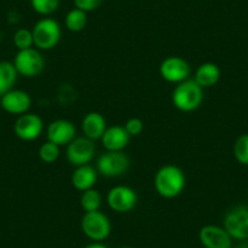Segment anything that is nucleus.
<instances>
[{"label": "nucleus", "mask_w": 248, "mask_h": 248, "mask_svg": "<svg viewBox=\"0 0 248 248\" xmlns=\"http://www.w3.org/2000/svg\"><path fill=\"white\" fill-rule=\"evenodd\" d=\"M247 134H248V133H247Z\"/></svg>", "instance_id": "7c9ffc66"}, {"label": "nucleus", "mask_w": 248, "mask_h": 248, "mask_svg": "<svg viewBox=\"0 0 248 248\" xmlns=\"http://www.w3.org/2000/svg\"><path fill=\"white\" fill-rule=\"evenodd\" d=\"M96 154V145L95 141L85 137H77L67 145L66 157L70 164L73 167L90 164Z\"/></svg>", "instance_id": "1a4fd4ad"}, {"label": "nucleus", "mask_w": 248, "mask_h": 248, "mask_svg": "<svg viewBox=\"0 0 248 248\" xmlns=\"http://www.w3.org/2000/svg\"><path fill=\"white\" fill-rule=\"evenodd\" d=\"M221 78V71L219 66L214 62H204L196 68L194 75V80L202 88H212L218 84Z\"/></svg>", "instance_id": "a211bd4d"}, {"label": "nucleus", "mask_w": 248, "mask_h": 248, "mask_svg": "<svg viewBox=\"0 0 248 248\" xmlns=\"http://www.w3.org/2000/svg\"><path fill=\"white\" fill-rule=\"evenodd\" d=\"M107 204L116 213H129L137 207L138 194L127 185L113 186L106 196Z\"/></svg>", "instance_id": "6e6552de"}, {"label": "nucleus", "mask_w": 248, "mask_h": 248, "mask_svg": "<svg viewBox=\"0 0 248 248\" xmlns=\"http://www.w3.org/2000/svg\"><path fill=\"white\" fill-rule=\"evenodd\" d=\"M233 156L242 166H248V134H242L233 144Z\"/></svg>", "instance_id": "4be33fe9"}, {"label": "nucleus", "mask_w": 248, "mask_h": 248, "mask_svg": "<svg viewBox=\"0 0 248 248\" xmlns=\"http://www.w3.org/2000/svg\"><path fill=\"white\" fill-rule=\"evenodd\" d=\"M31 5L39 15L49 16L59 9L60 0H31Z\"/></svg>", "instance_id": "393cba45"}, {"label": "nucleus", "mask_w": 248, "mask_h": 248, "mask_svg": "<svg viewBox=\"0 0 248 248\" xmlns=\"http://www.w3.org/2000/svg\"><path fill=\"white\" fill-rule=\"evenodd\" d=\"M121 248H132V247H127V246H124V247H121Z\"/></svg>", "instance_id": "c756f323"}, {"label": "nucleus", "mask_w": 248, "mask_h": 248, "mask_svg": "<svg viewBox=\"0 0 248 248\" xmlns=\"http://www.w3.org/2000/svg\"><path fill=\"white\" fill-rule=\"evenodd\" d=\"M199 238L204 248H232V238L223 226L204 225Z\"/></svg>", "instance_id": "4468645a"}, {"label": "nucleus", "mask_w": 248, "mask_h": 248, "mask_svg": "<svg viewBox=\"0 0 248 248\" xmlns=\"http://www.w3.org/2000/svg\"><path fill=\"white\" fill-rule=\"evenodd\" d=\"M223 228L232 240H248V207L241 204L226 212Z\"/></svg>", "instance_id": "0eeeda50"}, {"label": "nucleus", "mask_w": 248, "mask_h": 248, "mask_svg": "<svg viewBox=\"0 0 248 248\" xmlns=\"http://www.w3.org/2000/svg\"><path fill=\"white\" fill-rule=\"evenodd\" d=\"M79 203L84 213L88 212H96L100 211L102 206V196L99 190L89 189L87 191H83L80 195Z\"/></svg>", "instance_id": "aec40b11"}, {"label": "nucleus", "mask_w": 248, "mask_h": 248, "mask_svg": "<svg viewBox=\"0 0 248 248\" xmlns=\"http://www.w3.org/2000/svg\"><path fill=\"white\" fill-rule=\"evenodd\" d=\"M39 155L40 161L44 162L46 164H52L59 159L60 157V146L56 144H52L50 141H45L42 146L39 147Z\"/></svg>", "instance_id": "5701e85b"}, {"label": "nucleus", "mask_w": 248, "mask_h": 248, "mask_svg": "<svg viewBox=\"0 0 248 248\" xmlns=\"http://www.w3.org/2000/svg\"><path fill=\"white\" fill-rule=\"evenodd\" d=\"M0 106L8 113L21 116L30 111L32 97L25 90L13 89L0 97Z\"/></svg>", "instance_id": "ddd939ff"}, {"label": "nucleus", "mask_w": 248, "mask_h": 248, "mask_svg": "<svg viewBox=\"0 0 248 248\" xmlns=\"http://www.w3.org/2000/svg\"><path fill=\"white\" fill-rule=\"evenodd\" d=\"M73 1H75L76 8L85 11V13L96 10L104 3V0H73Z\"/></svg>", "instance_id": "bb28decb"}, {"label": "nucleus", "mask_w": 248, "mask_h": 248, "mask_svg": "<svg viewBox=\"0 0 248 248\" xmlns=\"http://www.w3.org/2000/svg\"><path fill=\"white\" fill-rule=\"evenodd\" d=\"M97 176L99 173L96 168L90 164H84V166L76 167L71 176V183L76 190L83 192L94 187L97 181Z\"/></svg>", "instance_id": "f3484780"}, {"label": "nucleus", "mask_w": 248, "mask_h": 248, "mask_svg": "<svg viewBox=\"0 0 248 248\" xmlns=\"http://www.w3.org/2000/svg\"><path fill=\"white\" fill-rule=\"evenodd\" d=\"M130 158L123 151H106L97 158L96 170L105 178H119L127 173Z\"/></svg>", "instance_id": "39448f33"}, {"label": "nucleus", "mask_w": 248, "mask_h": 248, "mask_svg": "<svg viewBox=\"0 0 248 248\" xmlns=\"http://www.w3.org/2000/svg\"><path fill=\"white\" fill-rule=\"evenodd\" d=\"M84 248H108V247H107V246H105L104 243H101V242H93V243H90V245L85 246Z\"/></svg>", "instance_id": "cd10ccee"}, {"label": "nucleus", "mask_w": 248, "mask_h": 248, "mask_svg": "<svg viewBox=\"0 0 248 248\" xmlns=\"http://www.w3.org/2000/svg\"><path fill=\"white\" fill-rule=\"evenodd\" d=\"M186 176L183 169L174 164L161 167L155 174L154 186L157 194L167 200L175 199L184 191Z\"/></svg>", "instance_id": "f257e3e1"}, {"label": "nucleus", "mask_w": 248, "mask_h": 248, "mask_svg": "<svg viewBox=\"0 0 248 248\" xmlns=\"http://www.w3.org/2000/svg\"><path fill=\"white\" fill-rule=\"evenodd\" d=\"M236 248H248V240L242 241V243H241V245H238Z\"/></svg>", "instance_id": "c85d7f7f"}, {"label": "nucleus", "mask_w": 248, "mask_h": 248, "mask_svg": "<svg viewBox=\"0 0 248 248\" xmlns=\"http://www.w3.org/2000/svg\"><path fill=\"white\" fill-rule=\"evenodd\" d=\"M44 130V122L40 116L27 112L17 117L14 124L15 135L22 141H34Z\"/></svg>", "instance_id": "9b49d317"}, {"label": "nucleus", "mask_w": 248, "mask_h": 248, "mask_svg": "<svg viewBox=\"0 0 248 248\" xmlns=\"http://www.w3.org/2000/svg\"><path fill=\"white\" fill-rule=\"evenodd\" d=\"M88 23V16L87 13L79 9L75 8L73 10H71L70 13L66 15L65 18V25L70 32L78 33L82 32L85 28Z\"/></svg>", "instance_id": "412c9836"}, {"label": "nucleus", "mask_w": 248, "mask_h": 248, "mask_svg": "<svg viewBox=\"0 0 248 248\" xmlns=\"http://www.w3.org/2000/svg\"><path fill=\"white\" fill-rule=\"evenodd\" d=\"M77 135V128L75 123L68 119H55L47 125V141L56 144L57 146H67Z\"/></svg>", "instance_id": "f8f14e48"}, {"label": "nucleus", "mask_w": 248, "mask_h": 248, "mask_svg": "<svg viewBox=\"0 0 248 248\" xmlns=\"http://www.w3.org/2000/svg\"><path fill=\"white\" fill-rule=\"evenodd\" d=\"M130 135L124 125H112L107 127L106 132L101 138V144L106 151H123L129 145Z\"/></svg>", "instance_id": "2eb2a0df"}, {"label": "nucleus", "mask_w": 248, "mask_h": 248, "mask_svg": "<svg viewBox=\"0 0 248 248\" xmlns=\"http://www.w3.org/2000/svg\"><path fill=\"white\" fill-rule=\"evenodd\" d=\"M83 233L94 242H102L111 233V220L102 212H88L80 220Z\"/></svg>", "instance_id": "423d86ee"}, {"label": "nucleus", "mask_w": 248, "mask_h": 248, "mask_svg": "<svg viewBox=\"0 0 248 248\" xmlns=\"http://www.w3.org/2000/svg\"><path fill=\"white\" fill-rule=\"evenodd\" d=\"M171 101L174 107L181 112L196 111L203 102V89L189 78L175 85L171 93Z\"/></svg>", "instance_id": "f03ea898"}, {"label": "nucleus", "mask_w": 248, "mask_h": 248, "mask_svg": "<svg viewBox=\"0 0 248 248\" xmlns=\"http://www.w3.org/2000/svg\"><path fill=\"white\" fill-rule=\"evenodd\" d=\"M159 75L166 82L171 84H179L189 79L191 75V67L189 62L180 56H168L159 65Z\"/></svg>", "instance_id": "9d476101"}, {"label": "nucleus", "mask_w": 248, "mask_h": 248, "mask_svg": "<svg viewBox=\"0 0 248 248\" xmlns=\"http://www.w3.org/2000/svg\"><path fill=\"white\" fill-rule=\"evenodd\" d=\"M124 128H125L128 134L130 135V138L138 137V135H140L144 132V122L140 118H137V117H132V118H129L125 122Z\"/></svg>", "instance_id": "a878e982"}, {"label": "nucleus", "mask_w": 248, "mask_h": 248, "mask_svg": "<svg viewBox=\"0 0 248 248\" xmlns=\"http://www.w3.org/2000/svg\"><path fill=\"white\" fill-rule=\"evenodd\" d=\"M14 45L17 47V50H26L34 46V40H33L32 31L27 28H20L14 34Z\"/></svg>", "instance_id": "b1692460"}, {"label": "nucleus", "mask_w": 248, "mask_h": 248, "mask_svg": "<svg viewBox=\"0 0 248 248\" xmlns=\"http://www.w3.org/2000/svg\"><path fill=\"white\" fill-rule=\"evenodd\" d=\"M14 66L20 76L26 78H34L42 75L45 68V57L37 47L18 50L14 59Z\"/></svg>", "instance_id": "20e7f679"}, {"label": "nucleus", "mask_w": 248, "mask_h": 248, "mask_svg": "<svg viewBox=\"0 0 248 248\" xmlns=\"http://www.w3.org/2000/svg\"><path fill=\"white\" fill-rule=\"evenodd\" d=\"M107 129L106 118L100 112H88L82 119V132L85 138L96 141L101 140L102 135Z\"/></svg>", "instance_id": "dca6fc26"}, {"label": "nucleus", "mask_w": 248, "mask_h": 248, "mask_svg": "<svg viewBox=\"0 0 248 248\" xmlns=\"http://www.w3.org/2000/svg\"><path fill=\"white\" fill-rule=\"evenodd\" d=\"M34 46L42 51L55 49L61 40V26L51 17H44L38 21L32 30Z\"/></svg>", "instance_id": "7ed1b4c3"}, {"label": "nucleus", "mask_w": 248, "mask_h": 248, "mask_svg": "<svg viewBox=\"0 0 248 248\" xmlns=\"http://www.w3.org/2000/svg\"><path fill=\"white\" fill-rule=\"evenodd\" d=\"M18 73L13 62L0 61V97L14 89Z\"/></svg>", "instance_id": "6ab92c4d"}]
</instances>
